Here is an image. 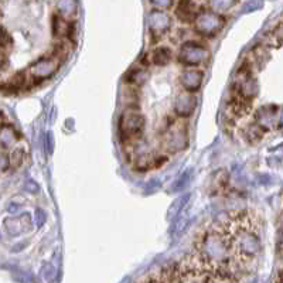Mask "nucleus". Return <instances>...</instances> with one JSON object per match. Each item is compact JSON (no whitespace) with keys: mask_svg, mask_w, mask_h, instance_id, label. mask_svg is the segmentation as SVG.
<instances>
[{"mask_svg":"<svg viewBox=\"0 0 283 283\" xmlns=\"http://www.w3.org/2000/svg\"><path fill=\"white\" fill-rule=\"evenodd\" d=\"M191 258L201 275L235 279L241 272L235 265L230 239L221 224H211L197 234Z\"/></svg>","mask_w":283,"mask_h":283,"instance_id":"obj_1","label":"nucleus"},{"mask_svg":"<svg viewBox=\"0 0 283 283\" xmlns=\"http://www.w3.org/2000/svg\"><path fill=\"white\" fill-rule=\"evenodd\" d=\"M221 225L230 239L235 265L239 271L247 269L262 248V225L258 214L251 210L230 212Z\"/></svg>","mask_w":283,"mask_h":283,"instance_id":"obj_2","label":"nucleus"},{"mask_svg":"<svg viewBox=\"0 0 283 283\" xmlns=\"http://www.w3.org/2000/svg\"><path fill=\"white\" fill-rule=\"evenodd\" d=\"M188 146V125L184 119H171L161 135V147L167 153H180Z\"/></svg>","mask_w":283,"mask_h":283,"instance_id":"obj_3","label":"nucleus"},{"mask_svg":"<svg viewBox=\"0 0 283 283\" xmlns=\"http://www.w3.org/2000/svg\"><path fill=\"white\" fill-rule=\"evenodd\" d=\"M146 128V118L136 109H128L119 119V132L125 146L141 142Z\"/></svg>","mask_w":283,"mask_h":283,"instance_id":"obj_4","label":"nucleus"},{"mask_svg":"<svg viewBox=\"0 0 283 283\" xmlns=\"http://www.w3.org/2000/svg\"><path fill=\"white\" fill-rule=\"evenodd\" d=\"M60 64H61V58L57 54L45 55V57L38 58L26 71H23L24 75H26L27 85L31 87V85L38 84L41 81L51 78L54 74L57 72V70H58Z\"/></svg>","mask_w":283,"mask_h":283,"instance_id":"obj_5","label":"nucleus"},{"mask_svg":"<svg viewBox=\"0 0 283 283\" xmlns=\"http://www.w3.org/2000/svg\"><path fill=\"white\" fill-rule=\"evenodd\" d=\"M210 57H211L210 48L203 43H197V41H187L180 47L177 53L178 62L190 68L205 65L210 60Z\"/></svg>","mask_w":283,"mask_h":283,"instance_id":"obj_6","label":"nucleus"},{"mask_svg":"<svg viewBox=\"0 0 283 283\" xmlns=\"http://www.w3.org/2000/svg\"><path fill=\"white\" fill-rule=\"evenodd\" d=\"M193 24H194V30L198 34L204 35V37H214L218 33H221V30L227 24V18L224 14L205 9L200 11V14L197 16Z\"/></svg>","mask_w":283,"mask_h":283,"instance_id":"obj_7","label":"nucleus"},{"mask_svg":"<svg viewBox=\"0 0 283 283\" xmlns=\"http://www.w3.org/2000/svg\"><path fill=\"white\" fill-rule=\"evenodd\" d=\"M33 230V220L28 212L4 220V231L10 237H20Z\"/></svg>","mask_w":283,"mask_h":283,"instance_id":"obj_8","label":"nucleus"},{"mask_svg":"<svg viewBox=\"0 0 283 283\" xmlns=\"http://www.w3.org/2000/svg\"><path fill=\"white\" fill-rule=\"evenodd\" d=\"M170 16L166 11H160V10L153 9L149 17H147V26H149V31L153 37L160 38L161 35L168 33L170 30Z\"/></svg>","mask_w":283,"mask_h":283,"instance_id":"obj_9","label":"nucleus"},{"mask_svg":"<svg viewBox=\"0 0 283 283\" xmlns=\"http://www.w3.org/2000/svg\"><path fill=\"white\" fill-rule=\"evenodd\" d=\"M203 81L204 72L198 68H187L178 77V82H180L181 88L184 89V92H188V94H194L201 88Z\"/></svg>","mask_w":283,"mask_h":283,"instance_id":"obj_10","label":"nucleus"},{"mask_svg":"<svg viewBox=\"0 0 283 283\" xmlns=\"http://www.w3.org/2000/svg\"><path fill=\"white\" fill-rule=\"evenodd\" d=\"M276 124H279V116L275 106H262L255 115V125L261 131H272Z\"/></svg>","mask_w":283,"mask_h":283,"instance_id":"obj_11","label":"nucleus"},{"mask_svg":"<svg viewBox=\"0 0 283 283\" xmlns=\"http://www.w3.org/2000/svg\"><path fill=\"white\" fill-rule=\"evenodd\" d=\"M195 106H197V98L193 94H188V92L180 94L174 101V111L181 119L193 115Z\"/></svg>","mask_w":283,"mask_h":283,"instance_id":"obj_12","label":"nucleus"},{"mask_svg":"<svg viewBox=\"0 0 283 283\" xmlns=\"http://www.w3.org/2000/svg\"><path fill=\"white\" fill-rule=\"evenodd\" d=\"M0 143H1V153H10L14 150L17 146H20V135H18L13 126L9 124H1V136H0Z\"/></svg>","mask_w":283,"mask_h":283,"instance_id":"obj_13","label":"nucleus"},{"mask_svg":"<svg viewBox=\"0 0 283 283\" xmlns=\"http://www.w3.org/2000/svg\"><path fill=\"white\" fill-rule=\"evenodd\" d=\"M176 16L183 23H194L201 9L197 1H178L176 4Z\"/></svg>","mask_w":283,"mask_h":283,"instance_id":"obj_14","label":"nucleus"},{"mask_svg":"<svg viewBox=\"0 0 283 283\" xmlns=\"http://www.w3.org/2000/svg\"><path fill=\"white\" fill-rule=\"evenodd\" d=\"M170 60H171V50L167 47H157L150 54H147V62L157 67L167 65Z\"/></svg>","mask_w":283,"mask_h":283,"instance_id":"obj_15","label":"nucleus"},{"mask_svg":"<svg viewBox=\"0 0 283 283\" xmlns=\"http://www.w3.org/2000/svg\"><path fill=\"white\" fill-rule=\"evenodd\" d=\"M58 7V16L65 18L67 21H71L72 18L77 16V3L75 1H58L57 3Z\"/></svg>","mask_w":283,"mask_h":283,"instance_id":"obj_16","label":"nucleus"},{"mask_svg":"<svg viewBox=\"0 0 283 283\" xmlns=\"http://www.w3.org/2000/svg\"><path fill=\"white\" fill-rule=\"evenodd\" d=\"M146 80H147V74L143 68H133L126 77V81L132 85H142Z\"/></svg>","mask_w":283,"mask_h":283,"instance_id":"obj_17","label":"nucleus"},{"mask_svg":"<svg viewBox=\"0 0 283 283\" xmlns=\"http://www.w3.org/2000/svg\"><path fill=\"white\" fill-rule=\"evenodd\" d=\"M235 4H237V1H231V0H214V1L208 3L210 10L215 11V13H220V14H222L224 11H228Z\"/></svg>","mask_w":283,"mask_h":283,"instance_id":"obj_18","label":"nucleus"},{"mask_svg":"<svg viewBox=\"0 0 283 283\" xmlns=\"http://www.w3.org/2000/svg\"><path fill=\"white\" fill-rule=\"evenodd\" d=\"M187 200H188V195H184V197L177 198L176 201L173 203V205L168 208V218H170V220H173L174 217H180V214H181L184 205H186Z\"/></svg>","mask_w":283,"mask_h":283,"instance_id":"obj_19","label":"nucleus"},{"mask_svg":"<svg viewBox=\"0 0 283 283\" xmlns=\"http://www.w3.org/2000/svg\"><path fill=\"white\" fill-rule=\"evenodd\" d=\"M0 50H1V64H4L6 54L11 50V37L7 34L4 28H1V37H0Z\"/></svg>","mask_w":283,"mask_h":283,"instance_id":"obj_20","label":"nucleus"},{"mask_svg":"<svg viewBox=\"0 0 283 283\" xmlns=\"http://www.w3.org/2000/svg\"><path fill=\"white\" fill-rule=\"evenodd\" d=\"M262 132L264 131H261L259 128H258L257 125H252V126H249L247 131V139L249 142H257L259 141L261 138H262Z\"/></svg>","mask_w":283,"mask_h":283,"instance_id":"obj_21","label":"nucleus"},{"mask_svg":"<svg viewBox=\"0 0 283 283\" xmlns=\"http://www.w3.org/2000/svg\"><path fill=\"white\" fill-rule=\"evenodd\" d=\"M151 6H154L156 7V10H160V11H166V10H168L174 3L173 1H168V0H166V1H161V0H157V1H151L150 3Z\"/></svg>","mask_w":283,"mask_h":283,"instance_id":"obj_22","label":"nucleus"},{"mask_svg":"<svg viewBox=\"0 0 283 283\" xmlns=\"http://www.w3.org/2000/svg\"><path fill=\"white\" fill-rule=\"evenodd\" d=\"M45 212L44 210H41V208H37L34 212V221H35V225L37 227H43L45 222Z\"/></svg>","mask_w":283,"mask_h":283,"instance_id":"obj_23","label":"nucleus"},{"mask_svg":"<svg viewBox=\"0 0 283 283\" xmlns=\"http://www.w3.org/2000/svg\"><path fill=\"white\" fill-rule=\"evenodd\" d=\"M20 210H21V205H18V204L16 203H10V205L7 207V211H9L10 214H18Z\"/></svg>","mask_w":283,"mask_h":283,"instance_id":"obj_24","label":"nucleus"},{"mask_svg":"<svg viewBox=\"0 0 283 283\" xmlns=\"http://www.w3.org/2000/svg\"><path fill=\"white\" fill-rule=\"evenodd\" d=\"M187 183H188V180H187V174H184V176L180 178V181H177V184L174 186V190H181V188H184V186H186Z\"/></svg>","mask_w":283,"mask_h":283,"instance_id":"obj_25","label":"nucleus"},{"mask_svg":"<svg viewBox=\"0 0 283 283\" xmlns=\"http://www.w3.org/2000/svg\"><path fill=\"white\" fill-rule=\"evenodd\" d=\"M27 188L30 190V193H37V190H38V186L35 184L33 180H30V181H27Z\"/></svg>","mask_w":283,"mask_h":283,"instance_id":"obj_26","label":"nucleus"},{"mask_svg":"<svg viewBox=\"0 0 283 283\" xmlns=\"http://www.w3.org/2000/svg\"><path fill=\"white\" fill-rule=\"evenodd\" d=\"M279 125H281V126L283 125V109L281 111V114H279Z\"/></svg>","mask_w":283,"mask_h":283,"instance_id":"obj_27","label":"nucleus"},{"mask_svg":"<svg viewBox=\"0 0 283 283\" xmlns=\"http://www.w3.org/2000/svg\"><path fill=\"white\" fill-rule=\"evenodd\" d=\"M276 283H283V275H281V276H279V279L276 281Z\"/></svg>","mask_w":283,"mask_h":283,"instance_id":"obj_28","label":"nucleus"}]
</instances>
